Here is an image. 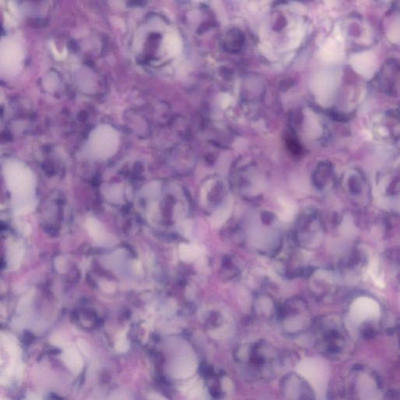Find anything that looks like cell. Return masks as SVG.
<instances>
[{
  "label": "cell",
  "instance_id": "10",
  "mask_svg": "<svg viewBox=\"0 0 400 400\" xmlns=\"http://www.w3.org/2000/svg\"><path fill=\"white\" fill-rule=\"evenodd\" d=\"M115 347L117 349L118 351H126L128 348V342L127 338H126V336L125 334L121 335L120 337H119L118 339H117V342H116V345H115Z\"/></svg>",
  "mask_w": 400,
  "mask_h": 400
},
{
  "label": "cell",
  "instance_id": "6",
  "mask_svg": "<svg viewBox=\"0 0 400 400\" xmlns=\"http://www.w3.org/2000/svg\"><path fill=\"white\" fill-rule=\"evenodd\" d=\"M201 251L199 248L195 245L181 244L179 246V255L181 259L186 262L193 261L199 256Z\"/></svg>",
  "mask_w": 400,
  "mask_h": 400
},
{
  "label": "cell",
  "instance_id": "7",
  "mask_svg": "<svg viewBox=\"0 0 400 400\" xmlns=\"http://www.w3.org/2000/svg\"><path fill=\"white\" fill-rule=\"evenodd\" d=\"M230 210H231V206H230L229 202H227L223 204V206H221V208H218L214 212L210 218L212 224L215 227L222 225L229 215Z\"/></svg>",
  "mask_w": 400,
  "mask_h": 400
},
{
  "label": "cell",
  "instance_id": "2",
  "mask_svg": "<svg viewBox=\"0 0 400 400\" xmlns=\"http://www.w3.org/2000/svg\"><path fill=\"white\" fill-rule=\"evenodd\" d=\"M24 58V45L18 37L7 36L0 40V73L12 76L18 73Z\"/></svg>",
  "mask_w": 400,
  "mask_h": 400
},
{
  "label": "cell",
  "instance_id": "1",
  "mask_svg": "<svg viewBox=\"0 0 400 400\" xmlns=\"http://www.w3.org/2000/svg\"><path fill=\"white\" fill-rule=\"evenodd\" d=\"M7 187L12 193L13 205L17 213L32 211L35 206V177L25 163L17 160H9L3 166Z\"/></svg>",
  "mask_w": 400,
  "mask_h": 400
},
{
  "label": "cell",
  "instance_id": "8",
  "mask_svg": "<svg viewBox=\"0 0 400 400\" xmlns=\"http://www.w3.org/2000/svg\"><path fill=\"white\" fill-rule=\"evenodd\" d=\"M24 249L22 245L18 242H13L8 250V260L10 265L13 267L17 266L22 258Z\"/></svg>",
  "mask_w": 400,
  "mask_h": 400
},
{
  "label": "cell",
  "instance_id": "4",
  "mask_svg": "<svg viewBox=\"0 0 400 400\" xmlns=\"http://www.w3.org/2000/svg\"><path fill=\"white\" fill-rule=\"evenodd\" d=\"M63 360L66 366L74 373L79 374L83 368V360L74 346H67L63 353Z\"/></svg>",
  "mask_w": 400,
  "mask_h": 400
},
{
  "label": "cell",
  "instance_id": "5",
  "mask_svg": "<svg viewBox=\"0 0 400 400\" xmlns=\"http://www.w3.org/2000/svg\"><path fill=\"white\" fill-rule=\"evenodd\" d=\"M86 227L90 236L98 243L107 245L111 241L108 234L106 232L100 222L96 219L89 218L87 220Z\"/></svg>",
  "mask_w": 400,
  "mask_h": 400
},
{
  "label": "cell",
  "instance_id": "14",
  "mask_svg": "<svg viewBox=\"0 0 400 400\" xmlns=\"http://www.w3.org/2000/svg\"><path fill=\"white\" fill-rule=\"evenodd\" d=\"M0 400H9L7 399H0Z\"/></svg>",
  "mask_w": 400,
  "mask_h": 400
},
{
  "label": "cell",
  "instance_id": "3",
  "mask_svg": "<svg viewBox=\"0 0 400 400\" xmlns=\"http://www.w3.org/2000/svg\"><path fill=\"white\" fill-rule=\"evenodd\" d=\"M117 145V133L108 126H101L91 134L88 150L93 157L105 159L114 154Z\"/></svg>",
  "mask_w": 400,
  "mask_h": 400
},
{
  "label": "cell",
  "instance_id": "12",
  "mask_svg": "<svg viewBox=\"0 0 400 400\" xmlns=\"http://www.w3.org/2000/svg\"><path fill=\"white\" fill-rule=\"evenodd\" d=\"M41 400L40 397L38 396V395L35 394V393H30V394L28 395V396L26 397V400Z\"/></svg>",
  "mask_w": 400,
  "mask_h": 400
},
{
  "label": "cell",
  "instance_id": "11",
  "mask_svg": "<svg viewBox=\"0 0 400 400\" xmlns=\"http://www.w3.org/2000/svg\"><path fill=\"white\" fill-rule=\"evenodd\" d=\"M386 398L388 400H398V392L395 390L389 391V392L386 393Z\"/></svg>",
  "mask_w": 400,
  "mask_h": 400
},
{
  "label": "cell",
  "instance_id": "9",
  "mask_svg": "<svg viewBox=\"0 0 400 400\" xmlns=\"http://www.w3.org/2000/svg\"><path fill=\"white\" fill-rule=\"evenodd\" d=\"M167 48H168V50H169L171 53L177 54V53H178V52L181 51V43L177 37H170V38H168V40H167Z\"/></svg>",
  "mask_w": 400,
  "mask_h": 400
},
{
  "label": "cell",
  "instance_id": "13",
  "mask_svg": "<svg viewBox=\"0 0 400 400\" xmlns=\"http://www.w3.org/2000/svg\"><path fill=\"white\" fill-rule=\"evenodd\" d=\"M300 400H312V399L310 398V396H302Z\"/></svg>",
  "mask_w": 400,
  "mask_h": 400
}]
</instances>
